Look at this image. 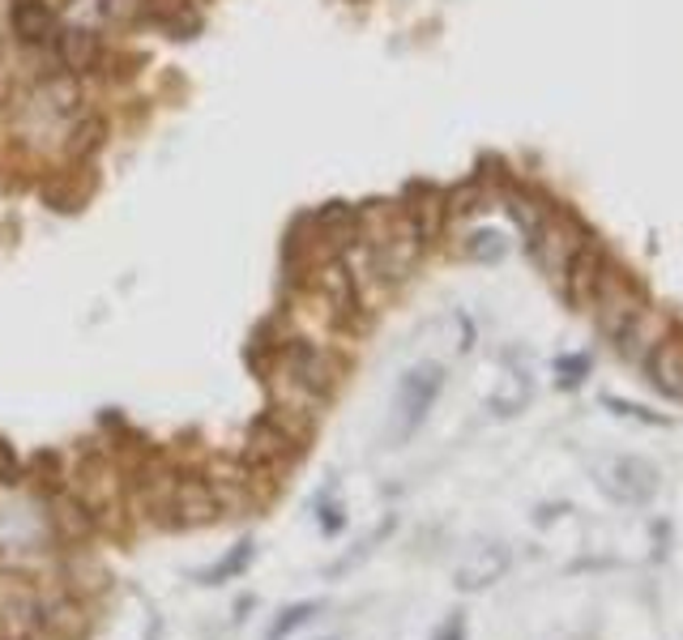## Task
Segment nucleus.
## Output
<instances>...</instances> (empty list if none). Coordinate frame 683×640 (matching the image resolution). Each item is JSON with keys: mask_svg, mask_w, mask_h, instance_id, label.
Returning a JSON list of instances; mask_svg holds the SVG:
<instances>
[{"mask_svg": "<svg viewBox=\"0 0 683 640\" xmlns=\"http://www.w3.org/2000/svg\"><path fill=\"white\" fill-rule=\"evenodd\" d=\"M325 611V602L321 598H303V602H291V607H282V611L270 619V628H265V640H291L300 628H308L317 614Z\"/></svg>", "mask_w": 683, "mask_h": 640, "instance_id": "5701e85b", "label": "nucleus"}, {"mask_svg": "<svg viewBox=\"0 0 683 640\" xmlns=\"http://www.w3.org/2000/svg\"><path fill=\"white\" fill-rule=\"evenodd\" d=\"M30 103L48 115V120L78 115V108H82V78H73V73H64V69H56V73H48L43 82L34 85Z\"/></svg>", "mask_w": 683, "mask_h": 640, "instance_id": "f3484780", "label": "nucleus"}, {"mask_svg": "<svg viewBox=\"0 0 683 640\" xmlns=\"http://www.w3.org/2000/svg\"><path fill=\"white\" fill-rule=\"evenodd\" d=\"M52 48L60 69L73 73V78H86V73H94L103 64V34L94 27H60Z\"/></svg>", "mask_w": 683, "mask_h": 640, "instance_id": "ddd939ff", "label": "nucleus"}, {"mask_svg": "<svg viewBox=\"0 0 683 640\" xmlns=\"http://www.w3.org/2000/svg\"><path fill=\"white\" fill-rule=\"evenodd\" d=\"M504 210H509V219L521 226V235L534 244L539 235H543V226H546V205H539L534 196L525 193V189H504Z\"/></svg>", "mask_w": 683, "mask_h": 640, "instance_id": "4be33fe9", "label": "nucleus"}, {"mask_svg": "<svg viewBox=\"0 0 683 640\" xmlns=\"http://www.w3.org/2000/svg\"><path fill=\"white\" fill-rule=\"evenodd\" d=\"M393 529H398V517H384L381 526L372 529L368 538H359L355 547H351L346 556L338 559V563H329V568H325V577H346L351 568H359L363 559H368V556H372V551H376V547H381V542H384V538H389V534H393Z\"/></svg>", "mask_w": 683, "mask_h": 640, "instance_id": "b1692460", "label": "nucleus"}, {"mask_svg": "<svg viewBox=\"0 0 683 640\" xmlns=\"http://www.w3.org/2000/svg\"><path fill=\"white\" fill-rule=\"evenodd\" d=\"M329 640H333V637H329Z\"/></svg>", "mask_w": 683, "mask_h": 640, "instance_id": "e433bc0d", "label": "nucleus"}, {"mask_svg": "<svg viewBox=\"0 0 683 640\" xmlns=\"http://www.w3.org/2000/svg\"><path fill=\"white\" fill-rule=\"evenodd\" d=\"M90 628H94V619H90V602L86 598L60 589V585H56V593L43 598V607H39V632H48L52 640H86Z\"/></svg>", "mask_w": 683, "mask_h": 640, "instance_id": "9d476101", "label": "nucleus"}, {"mask_svg": "<svg viewBox=\"0 0 683 640\" xmlns=\"http://www.w3.org/2000/svg\"><path fill=\"white\" fill-rule=\"evenodd\" d=\"M432 640H465V611H449L432 628Z\"/></svg>", "mask_w": 683, "mask_h": 640, "instance_id": "473e14b6", "label": "nucleus"}, {"mask_svg": "<svg viewBox=\"0 0 683 640\" xmlns=\"http://www.w3.org/2000/svg\"><path fill=\"white\" fill-rule=\"evenodd\" d=\"M219 517H222V504H219V496L210 491V482H205L201 474L180 470L175 487H171V500H167L163 526L201 529V526H214Z\"/></svg>", "mask_w": 683, "mask_h": 640, "instance_id": "6e6552de", "label": "nucleus"}, {"mask_svg": "<svg viewBox=\"0 0 683 640\" xmlns=\"http://www.w3.org/2000/svg\"><path fill=\"white\" fill-rule=\"evenodd\" d=\"M444 380H449L444 363H432V359L414 363L406 376L398 380V393H393V427H389L393 445H406L410 436L428 423L436 397L444 393Z\"/></svg>", "mask_w": 683, "mask_h": 640, "instance_id": "f257e3e1", "label": "nucleus"}, {"mask_svg": "<svg viewBox=\"0 0 683 640\" xmlns=\"http://www.w3.org/2000/svg\"><path fill=\"white\" fill-rule=\"evenodd\" d=\"M103 145H108V120H103L99 112H90V115H78V124L69 129V138H64V154H69L73 163H90Z\"/></svg>", "mask_w": 683, "mask_h": 640, "instance_id": "412c9836", "label": "nucleus"}, {"mask_svg": "<svg viewBox=\"0 0 683 640\" xmlns=\"http://www.w3.org/2000/svg\"><path fill=\"white\" fill-rule=\"evenodd\" d=\"M590 307H594V316H599V334L606 337L611 346H620V342L645 321L650 299H645V291H641L636 282L620 278V274H606Z\"/></svg>", "mask_w": 683, "mask_h": 640, "instance_id": "7ed1b4c3", "label": "nucleus"}, {"mask_svg": "<svg viewBox=\"0 0 683 640\" xmlns=\"http://www.w3.org/2000/svg\"><path fill=\"white\" fill-rule=\"evenodd\" d=\"M18 482H27V461L0 440V487H18Z\"/></svg>", "mask_w": 683, "mask_h": 640, "instance_id": "2f4dec72", "label": "nucleus"}, {"mask_svg": "<svg viewBox=\"0 0 683 640\" xmlns=\"http://www.w3.org/2000/svg\"><path fill=\"white\" fill-rule=\"evenodd\" d=\"M606 274H611V261H606V248H602L599 240H581V244H573L569 261H564V274H560L564 299L573 307H590Z\"/></svg>", "mask_w": 683, "mask_h": 640, "instance_id": "1a4fd4ad", "label": "nucleus"}, {"mask_svg": "<svg viewBox=\"0 0 683 640\" xmlns=\"http://www.w3.org/2000/svg\"><path fill=\"white\" fill-rule=\"evenodd\" d=\"M73 491L90 504V512L99 517V526L115 517L124 508V491H129V478L120 474V466L111 461L108 453H86L78 474H73Z\"/></svg>", "mask_w": 683, "mask_h": 640, "instance_id": "39448f33", "label": "nucleus"}, {"mask_svg": "<svg viewBox=\"0 0 683 640\" xmlns=\"http://www.w3.org/2000/svg\"><path fill=\"white\" fill-rule=\"evenodd\" d=\"M509 563H513V556H509V547H500V542H488V547H479L474 556L465 559L462 568H458V577H453V585L462 589V593H479V589H492L504 572H509Z\"/></svg>", "mask_w": 683, "mask_h": 640, "instance_id": "a211bd4d", "label": "nucleus"}, {"mask_svg": "<svg viewBox=\"0 0 683 640\" xmlns=\"http://www.w3.org/2000/svg\"><path fill=\"white\" fill-rule=\"evenodd\" d=\"M555 376H560V389L585 385V376H590V355H564V359H555Z\"/></svg>", "mask_w": 683, "mask_h": 640, "instance_id": "c756f323", "label": "nucleus"}, {"mask_svg": "<svg viewBox=\"0 0 683 640\" xmlns=\"http://www.w3.org/2000/svg\"><path fill=\"white\" fill-rule=\"evenodd\" d=\"M602 406H606L611 415H629V418H641V423H654V427H671V418L666 415H650V410H641L636 402H624V397H615V393H606Z\"/></svg>", "mask_w": 683, "mask_h": 640, "instance_id": "7c9ffc66", "label": "nucleus"}, {"mask_svg": "<svg viewBox=\"0 0 683 640\" xmlns=\"http://www.w3.org/2000/svg\"><path fill=\"white\" fill-rule=\"evenodd\" d=\"M39 504H43L48 542H56L60 551H82V547H90V538L99 534V517L90 512V504L73 487H56L48 496H39Z\"/></svg>", "mask_w": 683, "mask_h": 640, "instance_id": "20e7f679", "label": "nucleus"}, {"mask_svg": "<svg viewBox=\"0 0 683 640\" xmlns=\"http://www.w3.org/2000/svg\"><path fill=\"white\" fill-rule=\"evenodd\" d=\"M312 512H317V526H321V534H325V538H338V534L346 529V504L338 500V496H329V487L321 491V496H317Z\"/></svg>", "mask_w": 683, "mask_h": 640, "instance_id": "cd10ccee", "label": "nucleus"}, {"mask_svg": "<svg viewBox=\"0 0 683 640\" xmlns=\"http://www.w3.org/2000/svg\"><path fill=\"white\" fill-rule=\"evenodd\" d=\"M108 568L103 563H94L90 551H69V559L60 563V589H69V593H78V598H94V593H108Z\"/></svg>", "mask_w": 683, "mask_h": 640, "instance_id": "aec40b11", "label": "nucleus"}, {"mask_svg": "<svg viewBox=\"0 0 683 640\" xmlns=\"http://www.w3.org/2000/svg\"><path fill=\"white\" fill-rule=\"evenodd\" d=\"M303 453H308V445H300V440H295L287 427H278L270 415L248 423L244 448H240L244 466L257 474V478H265V482H278L291 466H300Z\"/></svg>", "mask_w": 683, "mask_h": 640, "instance_id": "f03ea898", "label": "nucleus"}, {"mask_svg": "<svg viewBox=\"0 0 683 640\" xmlns=\"http://www.w3.org/2000/svg\"><path fill=\"white\" fill-rule=\"evenodd\" d=\"M504 252H509V244H504V235L492 231V226H483V231H470V235H465V256H470V261L492 265V261H500Z\"/></svg>", "mask_w": 683, "mask_h": 640, "instance_id": "a878e982", "label": "nucleus"}, {"mask_svg": "<svg viewBox=\"0 0 683 640\" xmlns=\"http://www.w3.org/2000/svg\"><path fill=\"white\" fill-rule=\"evenodd\" d=\"M569 512V504H539L534 508V526H551L555 517H564Z\"/></svg>", "mask_w": 683, "mask_h": 640, "instance_id": "72a5a7b5", "label": "nucleus"}, {"mask_svg": "<svg viewBox=\"0 0 683 640\" xmlns=\"http://www.w3.org/2000/svg\"><path fill=\"white\" fill-rule=\"evenodd\" d=\"M27 482L39 487V496H48L56 487H64V474H60V457L56 453H34L27 461Z\"/></svg>", "mask_w": 683, "mask_h": 640, "instance_id": "393cba45", "label": "nucleus"}, {"mask_svg": "<svg viewBox=\"0 0 683 640\" xmlns=\"http://www.w3.org/2000/svg\"><path fill=\"white\" fill-rule=\"evenodd\" d=\"M145 640H159V632H150V637H145Z\"/></svg>", "mask_w": 683, "mask_h": 640, "instance_id": "c9c22d12", "label": "nucleus"}, {"mask_svg": "<svg viewBox=\"0 0 683 640\" xmlns=\"http://www.w3.org/2000/svg\"><path fill=\"white\" fill-rule=\"evenodd\" d=\"M252 559H257V538L252 534H244L235 547H227L214 563H205L201 572H192V581L201 585V589H219V585L227 581H240L248 568H252Z\"/></svg>", "mask_w": 683, "mask_h": 640, "instance_id": "6ab92c4d", "label": "nucleus"}, {"mask_svg": "<svg viewBox=\"0 0 683 640\" xmlns=\"http://www.w3.org/2000/svg\"><path fill=\"white\" fill-rule=\"evenodd\" d=\"M312 291L321 295L329 321H338V325H359V321H363L359 282H355V274H351V265H346L338 252H329V256H321V261L312 265Z\"/></svg>", "mask_w": 683, "mask_h": 640, "instance_id": "423d86ee", "label": "nucleus"}, {"mask_svg": "<svg viewBox=\"0 0 683 640\" xmlns=\"http://www.w3.org/2000/svg\"><path fill=\"white\" fill-rule=\"evenodd\" d=\"M525 402H530V380L518 372V376H509V380H504V389L492 397V410L500 418H513V415L525 410Z\"/></svg>", "mask_w": 683, "mask_h": 640, "instance_id": "bb28decb", "label": "nucleus"}, {"mask_svg": "<svg viewBox=\"0 0 683 640\" xmlns=\"http://www.w3.org/2000/svg\"><path fill=\"white\" fill-rule=\"evenodd\" d=\"M9 27L22 48H52V39L60 34V9H48L39 0H13Z\"/></svg>", "mask_w": 683, "mask_h": 640, "instance_id": "4468645a", "label": "nucleus"}, {"mask_svg": "<svg viewBox=\"0 0 683 640\" xmlns=\"http://www.w3.org/2000/svg\"><path fill=\"white\" fill-rule=\"evenodd\" d=\"M39 4H48V9H60V4H64V0H39Z\"/></svg>", "mask_w": 683, "mask_h": 640, "instance_id": "f704fd0d", "label": "nucleus"}, {"mask_svg": "<svg viewBox=\"0 0 683 640\" xmlns=\"http://www.w3.org/2000/svg\"><path fill=\"white\" fill-rule=\"evenodd\" d=\"M645 376L657 393H666L671 402H683V342L680 337H662L654 351H645Z\"/></svg>", "mask_w": 683, "mask_h": 640, "instance_id": "dca6fc26", "label": "nucleus"}, {"mask_svg": "<svg viewBox=\"0 0 683 640\" xmlns=\"http://www.w3.org/2000/svg\"><path fill=\"white\" fill-rule=\"evenodd\" d=\"M594 482L606 500L641 508L657 496V466H650L645 457H611L594 470Z\"/></svg>", "mask_w": 683, "mask_h": 640, "instance_id": "0eeeda50", "label": "nucleus"}, {"mask_svg": "<svg viewBox=\"0 0 683 640\" xmlns=\"http://www.w3.org/2000/svg\"><path fill=\"white\" fill-rule=\"evenodd\" d=\"M39 607H43V598L22 577L0 585V640L39 637Z\"/></svg>", "mask_w": 683, "mask_h": 640, "instance_id": "9b49d317", "label": "nucleus"}, {"mask_svg": "<svg viewBox=\"0 0 683 640\" xmlns=\"http://www.w3.org/2000/svg\"><path fill=\"white\" fill-rule=\"evenodd\" d=\"M103 18H108V22L137 27L141 18H150V0H103Z\"/></svg>", "mask_w": 683, "mask_h": 640, "instance_id": "c85d7f7f", "label": "nucleus"}, {"mask_svg": "<svg viewBox=\"0 0 683 640\" xmlns=\"http://www.w3.org/2000/svg\"><path fill=\"white\" fill-rule=\"evenodd\" d=\"M308 226L317 231V240H325V252H342L351 248L359 240V210L355 205H346V201H325L312 219H308Z\"/></svg>", "mask_w": 683, "mask_h": 640, "instance_id": "2eb2a0df", "label": "nucleus"}, {"mask_svg": "<svg viewBox=\"0 0 683 640\" xmlns=\"http://www.w3.org/2000/svg\"><path fill=\"white\" fill-rule=\"evenodd\" d=\"M402 214H406V223L414 226L419 244L428 248V244H436L440 235H444V223H449V193L436 189V184H410L406 201H402Z\"/></svg>", "mask_w": 683, "mask_h": 640, "instance_id": "f8f14e48", "label": "nucleus"}]
</instances>
